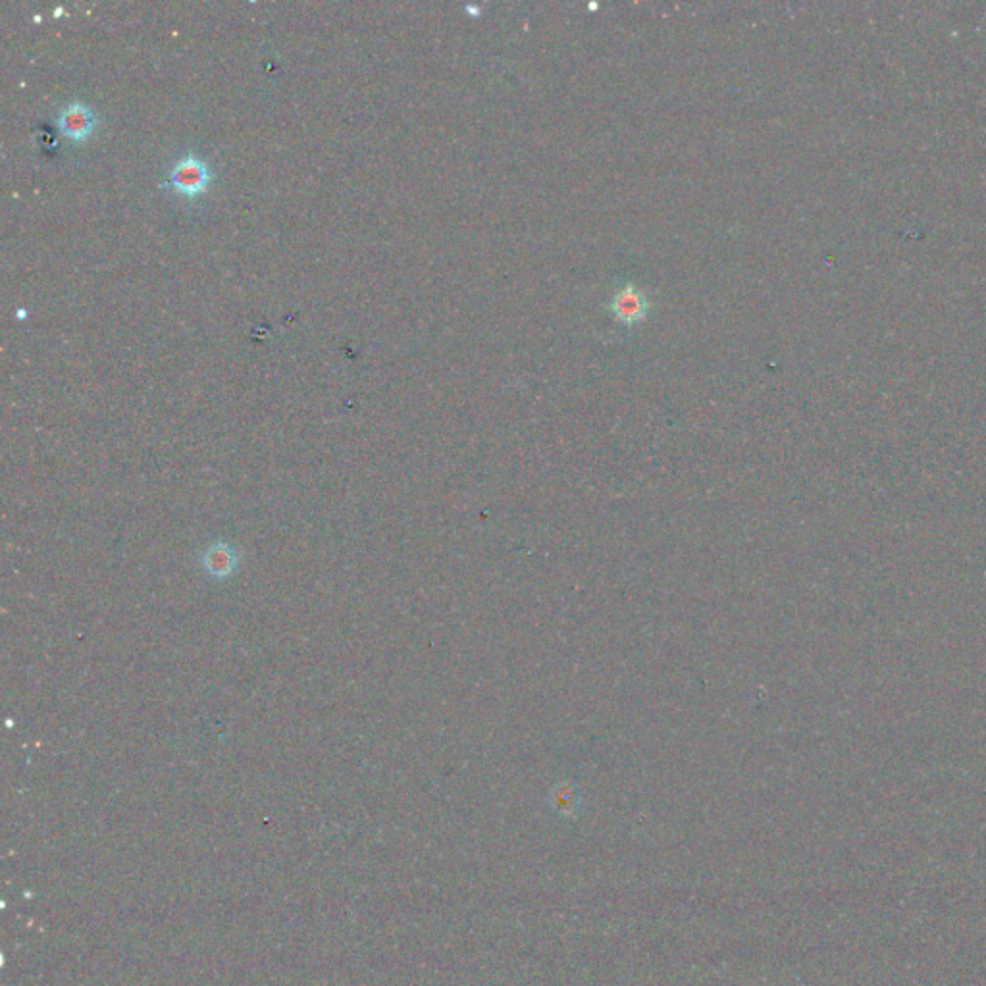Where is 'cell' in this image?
<instances>
[{"label":"cell","mask_w":986,"mask_h":986,"mask_svg":"<svg viewBox=\"0 0 986 986\" xmlns=\"http://www.w3.org/2000/svg\"><path fill=\"white\" fill-rule=\"evenodd\" d=\"M95 126L97 118L85 104H70L58 116V128L72 141H83L93 133Z\"/></svg>","instance_id":"7a4b0ae2"},{"label":"cell","mask_w":986,"mask_h":986,"mask_svg":"<svg viewBox=\"0 0 986 986\" xmlns=\"http://www.w3.org/2000/svg\"><path fill=\"white\" fill-rule=\"evenodd\" d=\"M648 307L646 295L640 289L632 286L617 291L613 301H611V311L621 322H626V324L642 320L648 312Z\"/></svg>","instance_id":"3957f363"},{"label":"cell","mask_w":986,"mask_h":986,"mask_svg":"<svg viewBox=\"0 0 986 986\" xmlns=\"http://www.w3.org/2000/svg\"><path fill=\"white\" fill-rule=\"evenodd\" d=\"M235 565L234 551L230 549H220V547H212L205 557V567L212 574L216 576H222V574H228L232 571V567Z\"/></svg>","instance_id":"277c9868"},{"label":"cell","mask_w":986,"mask_h":986,"mask_svg":"<svg viewBox=\"0 0 986 986\" xmlns=\"http://www.w3.org/2000/svg\"><path fill=\"white\" fill-rule=\"evenodd\" d=\"M208 183H210V172L205 160L193 155L182 158L170 174L172 189H176L185 197L201 195L203 191H207Z\"/></svg>","instance_id":"6da1fadb"}]
</instances>
